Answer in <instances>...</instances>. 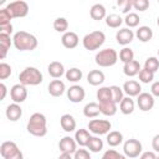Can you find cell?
Here are the masks:
<instances>
[{
  "mask_svg": "<svg viewBox=\"0 0 159 159\" xmlns=\"http://www.w3.org/2000/svg\"><path fill=\"white\" fill-rule=\"evenodd\" d=\"M142 143L138 140V139H134V138H130L128 140L124 142L123 144V152H124V155L127 158H137L139 157V154L142 153Z\"/></svg>",
  "mask_w": 159,
  "mask_h": 159,
  "instance_id": "8",
  "label": "cell"
},
{
  "mask_svg": "<svg viewBox=\"0 0 159 159\" xmlns=\"http://www.w3.org/2000/svg\"><path fill=\"white\" fill-rule=\"evenodd\" d=\"M12 43L19 51H32L37 47V39L26 31H17L12 37Z\"/></svg>",
  "mask_w": 159,
  "mask_h": 159,
  "instance_id": "1",
  "label": "cell"
},
{
  "mask_svg": "<svg viewBox=\"0 0 159 159\" xmlns=\"http://www.w3.org/2000/svg\"><path fill=\"white\" fill-rule=\"evenodd\" d=\"M97 99L99 102H104V101H109L112 99V93H111V87H101L99 89H97Z\"/></svg>",
  "mask_w": 159,
  "mask_h": 159,
  "instance_id": "39",
  "label": "cell"
},
{
  "mask_svg": "<svg viewBox=\"0 0 159 159\" xmlns=\"http://www.w3.org/2000/svg\"><path fill=\"white\" fill-rule=\"evenodd\" d=\"M104 73L99 70H92L89 71V73L87 75V82L91 86H99L104 82Z\"/></svg>",
  "mask_w": 159,
  "mask_h": 159,
  "instance_id": "20",
  "label": "cell"
},
{
  "mask_svg": "<svg viewBox=\"0 0 159 159\" xmlns=\"http://www.w3.org/2000/svg\"><path fill=\"white\" fill-rule=\"evenodd\" d=\"M6 159H24V155H22V152L21 150H17L15 154H12L11 157H9Z\"/></svg>",
  "mask_w": 159,
  "mask_h": 159,
  "instance_id": "51",
  "label": "cell"
},
{
  "mask_svg": "<svg viewBox=\"0 0 159 159\" xmlns=\"http://www.w3.org/2000/svg\"><path fill=\"white\" fill-rule=\"evenodd\" d=\"M139 21H140L139 15L135 14V12H128V14L125 15V19H124V22H125V25H127L129 29H130V27H137V26L139 25Z\"/></svg>",
  "mask_w": 159,
  "mask_h": 159,
  "instance_id": "37",
  "label": "cell"
},
{
  "mask_svg": "<svg viewBox=\"0 0 159 159\" xmlns=\"http://www.w3.org/2000/svg\"><path fill=\"white\" fill-rule=\"evenodd\" d=\"M91 137L92 135L89 134V132L87 129H82V128L81 129H77L76 133H75V140L81 147H87Z\"/></svg>",
  "mask_w": 159,
  "mask_h": 159,
  "instance_id": "25",
  "label": "cell"
},
{
  "mask_svg": "<svg viewBox=\"0 0 159 159\" xmlns=\"http://www.w3.org/2000/svg\"><path fill=\"white\" fill-rule=\"evenodd\" d=\"M73 159H91V155L87 149H77Z\"/></svg>",
  "mask_w": 159,
  "mask_h": 159,
  "instance_id": "45",
  "label": "cell"
},
{
  "mask_svg": "<svg viewBox=\"0 0 159 159\" xmlns=\"http://www.w3.org/2000/svg\"><path fill=\"white\" fill-rule=\"evenodd\" d=\"M107 143L109 147H117L123 142V134L118 130H112L107 134Z\"/></svg>",
  "mask_w": 159,
  "mask_h": 159,
  "instance_id": "30",
  "label": "cell"
},
{
  "mask_svg": "<svg viewBox=\"0 0 159 159\" xmlns=\"http://www.w3.org/2000/svg\"><path fill=\"white\" fill-rule=\"evenodd\" d=\"M53 29L57 32H63L65 34V32H67V29H68V21L65 17H57L53 21Z\"/></svg>",
  "mask_w": 159,
  "mask_h": 159,
  "instance_id": "38",
  "label": "cell"
},
{
  "mask_svg": "<svg viewBox=\"0 0 159 159\" xmlns=\"http://www.w3.org/2000/svg\"><path fill=\"white\" fill-rule=\"evenodd\" d=\"M57 159H72V157H71V154H66V153H62Z\"/></svg>",
  "mask_w": 159,
  "mask_h": 159,
  "instance_id": "53",
  "label": "cell"
},
{
  "mask_svg": "<svg viewBox=\"0 0 159 159\" xmlns=\"http://www.w3.org/2000/svg\"><path fill=\"white\" fill-rule=\"evenodd\" d=\"M154 103H155V99L152 96V93H149V92H142L137 98V104H138L139 109L143 112L150 111L154 107Z\"/></svg>",
  "mask_w": 159,
  "mask_h": 159,
  "instance_id": "9",
  "label": "cell"
},
{
  "mask_svg": "<svg viewBox=\"0 0 159 159\" xmlns=\"http://www.w3.org/2000/svg\"><path fill=\"white\" fill-rule=\"evenodd\" d=\"M10 76H11V67H10V65H7L5 62H1L0 63V78L1 80H6Z\"/></svg>",
  "mask_w": 159,
  "mask_h": 159,
  "instance_id": "42",
  "label": "cell"
},
{
  "mask_svg": "<svg viewBox=\"0 0 159 159\" xmlns=\"http://www.w3.org/2000/svg\"><path fill=\"white\" fill-rule=\"evenodd\" d=\"M157 159H159V157H157Z\"/></svg>",
  "mask_w": 159,
  "mask_h": 159,
  "instance_id": "56",
  "label": "cell"
},
{
  "mask_svg": "<svg viewBox=\"0 0 159 159\" xmlns=\"http://www.w3.org/2000/svg\"><path fill=\"white\" fill-rule=\"evenodd\" d=\"M135 36L138 37L139 41L148 42L153 37V30L149 26H139L138 30H137V32H135Z\"/></svg>",
  "mask_w": 159,
  "mask_h": 159,
  "instance_id": "27",
  "label": "cell"
},
{
  "mask_svg": "<svg viewBox=\"0 0 159 159\" xmlns=\"http://www.w3.org/2000/svg\"><path fill=\"white\" fill-rule=\"evenodd\" d=\"M140 70H142L140 68V63L138 61H135V60H133V61H130L128 63H124V66H123V72L128 77H133V76L139 75Z\"/></svg>",
  "mask_w": 159,
  "mask_h": 159,
  "instance_id": "23",
  "label": "cell"
},
{
  "mask_svg": "<svg viewBox=\"0 0 159 159\" xmlns=\"http://www.w3.org/2000/svg\"><path fill=\"white\" fill-rule=\"evenodd\" d=\"M119 109L123 114L128 116V114H132L133 111H134V101L130 98V97H124L122 99V102L119 103Z\"/></svg>",
  "mask_w": 159,
  "mask_h": 159,
  "instance_id": "29",
  "label": "cell"
},
{
  "mask_svg": "<svg viewBox=\"0 0 159 159\" xmlns=\"http://www.w3.org/2000/svg\"><path fill=\"white\" fill-rule=\"evenodd\" d=\"M158 55H159V50H158Z\"/></svg>",
  "mask_w": 159,
  "mask_h": 159,
  "instance_id": "57",
  "label": "cell"
},
{
  "mask_svg": "<svg viewBox=\"0 0 159 159\" xmlns=\"http://www.w3.org/2000/svg\"><path fill=\"white\" fill-rule=\"evenodd\" d=\"M84 97H86V92L82 86L73 84L67 89V98L72 103H80L84 99Z\"/></svg>",
  "mask_w": 159,
  "mask_h": 159,
  "instance_id": "11",
  "label": "cell"
},
{
  "mask_svg": "<svg viewBox=\"0 0 159 159\" xmlns=\"http://www.w3.org/2000/svg\"><path fill=\"white\" fill-rule=\"evenodd\" d=\"M99 109L101 113L107 116V117H112L117 113V104L109 99V101H104V102H99Z\"/></svg>",
  "mask_w": 159,
  "mask_h": 159,
  "instance_id": "22",
  "label": "cell"
},
{
  "mask_svg": "<svg viewBox=\"0 0 159 159\" xmlns=\"http://www.w3.org/2000/svg\"><path fill=\"white\" fill-rule=\"evenodd\" d=\"M87 149H89V152L92 153H98L103 149V140L99 137H91L88 144H87Z\"/></svg>",
  "mask_w": 159,
  "mask_h": 159,
  "instance_id": "31",
  "label": "cell"
},
{
  "mask_svg": "<svg viewBox=\"0 0 159 159\" xmlns=\"http://www.w3.org/2000/svg\"><path fill=\"white\" fill-rule=\"evenodd\" d=\"M58 148L61 150V153H66V154H75L77 150V143L75 140V138L72 137H63L60 143H58Z\"/></svg>",
  "mask_w": 159,
  "mask_h": 159,
  "instance_id": "12",
  "label": "cell"
},
{
  "mask_svg": "<svg viewBox=\"0 0 159 159\" xmlns=\"http://www.w3.org/2000/svg\"><path fill=\"white\" fill-rule=\"evenodd\" d=\"M61 42H62L63 47L71 50V48L77 47V45H78V42H80V39H78V35H77L76 32H73V31H67V32H65V34L62 35Z\"/></svg>",
  "mask_w": 159,
  "mask_h": 159,
  "instance_id": "15",
  "label": "cell"
},
{
  "mask_svg": "<svg viewBox=\"0 0 159 159\" xmlns=\"http://www.w3.org/2000/svg\"><path fill=\"white\" fill-rule=\"evenodd\" d=\"M47 120L46 117L42 113H34L26 125V129L30 134L35 135V137H45L47 134V125H46Z\"/></svg>",
  "mask_w": 159,
  "mask_h": 159,
  "instance_id": "2",
  "label": "cell"
},
{
  "mask_svg": "<svg viewBox=\"0 0 159 159\" xmlns=\"http://www.w3.org/2000/svg\"><path fill=\"white\" fill-rule=\"evenodd\" d=\"M10 97L14 101V103H22L27 98V89L24 84L17 83L14 84L10 89Z\"/></svg>",
  "mask_w": 159,
  "mask_h": 159,
  "instance_id": "10",
  "label": "cell"
},
{
  "mask_svg": "<svg viewBox=\"0 0 159 159\" xmlns=\"http://www.w3.org/2000/svg\"><path fill=\"white\" fill-rule=\"evenodd\" d=\"M154 80V73L145 70V68H142L140 72H139V81L143 82V83H150L153 82Z\"/></svg>",
  "mask_w": 159,
  "mask_h": 159,
  "instance_id": "40",
  "label": "cell"
},
{
  "mask_svg": "<svg viewBox=\"0 0 159 159\" xmlns=\"http://www.w3.org/2000/svg\"><path fill=\"white\" fill-rule=\"evenodd\" d=\"M89 15L93 20L96 21H101L103 19H106L107 14H106V7L102 5V4H94L91 10H89Z\"/></svg>",
  "mask_w": 159,
  "mask_h": 159,
  "instance_id": "24",
  "label": "cell"
},
{
  "mask_svg": "<svg viewBox=\"0 0 159 159\" xmlns=\"http://www.w3.org/2000/svg\"><path fill=\"white\" fill-rule=\"evenodd\" d=\"M65 76H66V80L70 81V82H78V81L82 78L83 73H82V71H81L80 68L72 67V68H70V70L66 71Z\"/></svg>",
  "mask_w": 159,
  "mask_h": 159,
  "instance_id": "33",
  "label": "cell"
},
{
  "mask_svg": "<svg viewBox=\"0 0 159 159\" xmlns=\"http://www.w3.org/2000/svg\"><path fill=\"white\" fill-rule=\"evenodd\" d=\"M19 80L24 86H37L42 82V73L36 67H26L20 72Z\"/></svg>",
  "mask_w": 159,
  "mask_h": 159,
  "instance_id": "3",
  "label": "cell"
},
{
  "mask_svg": "<svg viewBox=\"0 0 159 159\" xmlns=\"http://www.w3.org/2000/svg\"><path fill=\"white\" fill-rule=\"evenodd\" d=\"M119 60L123 62V63H128L130 61L134 60V52L130 47H123L120 51H119Z\"/></svg>",
  "mask_w": 159,
  "mask_h": 159,
  "instance_id": "34",
  "label": "cell"
},
{
  "mask_svg": "<svg viewBox=\"0 0 159 159\" xmlns=\"http://www.w3.org/2000/svg\"><path fill=\"white\" fill-rule=\"evenodd\" d=\"M0 89H1V99H4L5 98V96H6V86L4 84V83H0Z\"/></svg>",
  "mask_w": 159,
  "mask_h": 159,
  "instance_id": "52",
  "label": "cell"
},
{
  "mask_svg": "<svg viewBox=\"0 0 159 159\" xmlns=\"http://www.w3.org/2000/svg\"><path fill=\"white\" fill-rule=\"evenodd\" d=\"M120 159H127V157H125V155H123V154H120Z\"/></svg>",
  "mask_w": 159,
  "mask_h": 159,
  "instance_id": "54",
  "label": "cell"
},
{
  "mask_svg": "<svg viewBox=\"0 0 159 159\" xmlns=\"http://www.w3.org/2000/svg\"><path fill=\"white\" fill-rule=\"evenodd\" d=\"M123 22V19L117 14H109L106 16V25L112 29H118Z\"/></svg>",
  "mask_w": 159,
  "mask_h": 159,
  "instance_id": "32",
  "label": "cell"
},
{
  "mask_svg": "<svg viewBox=\"0 0 159 159\" xmlns=\"http://www.w3.org/2000/svg\"><path fill=\"white\" fill-rule=\"evenodd\" d=\"M158 2H159V0H158Z\"/></svg>",
  "mask_w": 159,
  "mask_h": 159,
  "instance_id": "58",
  "label": "cell"
},
{
  "mask_svg": "<svg viewBox=\"0 0 159 159\" xmlns=\"http://www.w3.org/2000/svg\"><path fill=\"white\" fill-rule=\"evenodd\" d=\"M47 72H48V75H50L51 77H53V78H60L61 76H63V75L66 73L63 65H62L61 62H58V61L51 62V63L48 65V67H47Z\"/></svg>",
  "mask_w": 159,
  "mask_h": 159,
  "instance_id": "21",
  "label": "cell"
},
{
  "mask_svg": "<svg viewBox=\"0 0 159 159\" xmlns=\"http://www.w3.org/2000/svg\"><path fill=\"white\" fill-rule=\"evenodd\" d=\"M133 39H134V32H133L130 29H128V27L120 29V30H118L117 34H116V40H117V42H118L119 45H122V46L129 45V43L133 41Z\"/></svg>",
  "mask_w": 159,
  "mask_h": 159,
  "instance_id": "13",
  "label": "cell"
},
{
  "mask_svg": "<svg viewBox=\"0 0 159 159\" xmlns=\"http://www.w3.org/2000/svg\"><path fill=\"white\" fill-rule=\"evenodd\" d=\"M11 46V39L10 35L6 34H0V57L4 60L7 55V51L10 50Z\"/></svg>",
  "mask_w": 159,
  "mask_h": 159,
  "instance_id": "28",
  "label": "cell"
},
{
  "mask_svg": "<svg viewBox=\"0 0 159 159\" xmlns=\"http://www.w3.org/2000/svg\"><path fill=\"white\" fill-rule=\"evenodd\" d=\"M106 41V35L102 31H92L89 34H87L83 40H82V45L86 50L88 51H94L98 50Z\"/></svg>",
  "mask_w": 159,
  "mask_h": 159,
  "instance_id": "5",
  "label": "cell"
},
{
  "mask_svg": "<svg viewBox=\"0 0 159 159\" xmlns=\"http://www.w3.org/2000/svg\"><path fill=\"white\" fill-rule=\"evenodd\" d=\"M157 24H158V26H159V16H158V19H157Z\"/></svg>",
  "mask_w": 159,
  "mask_h": 159,
  "instance_id": "55",
  "label": "cell"
},
{
  "mask_svg": "<svg viewBox=\"0 0 159 159\" xmlns=\"http://www.w3.org/2000/svg\"><path fill=\"white\" fill-rule=\"evenodd\" d=\"M12 32V25L9 24V25H4V26H0V34H6V35H10Z\"/></svg>",
  "mask_w": 159,
  "mask_h": 159,
  "instance_id": "48",
  "label": "cell"
},
{
  "mask_svg": "<svg viewBox=\"0 0 159 159\" xmlns=\"http://www.w3.org/2000/svg\"><path fill=\"white\" fill-rule=\"evenodd\" d=\"M139 159H157V155L154 152H144Z\"/></svg>",
  "mask_w": 159,
  "mask_h": 159,
  "instance_id": "50",
  "label": "cell"
},
{
  "mask_svg": "<svg viewBox=\"0 0 159 159\" xmlns=\"http://www.w3.org/2000/svg\"><path fill=\"white\" fill-rule=\"evenodd\" d=\"M112 128V124L107 119H92L88 123V129L96 135H103L108 134L109 129Z\"/></svg>",
  "mask_w": 159,
  "mask_h": 159,
  "instance_id": "6",
  "label": "cell"
},
{
  "mask_svg": "<svg viewBox=\"0 0 159 159\" xmlns=\"http://www.w3.org/2000/svg\"><path fill=\"white\" fill-rule=\"evenodd\" d=\"M101 159H120V154L114 149H108L104 152Z\"/></svg>",
  "mask_w": 159,
  "mask_h": 159,
  "instance_id": "44",
  "label": "cell"
},
{
  "mask_svg": "<svg viewBox=\"0 0 159 159\" xmlns=\"http://www.w3.org/2000/svg\"><path fill=\"white\" fill-rule=\"evenodd\" d=\"M109 87H111V93H112V101H113L116 104L120 103L122 99L124 98V97H123V88H120L119 86H116V84L109 86Z\"/></svg>",
  "mask_w": 159,
  "mask_h": 159,
  "instance_id": "35",
  "label": "cell"
},
{
  "mask_svg": "<svg viewBox=\"0 0 159 159\" xmlns=\"http://www.w3.org/2000/svg\"><path fill=\"white\" fill-rule=\"evenodd\" d=\"M19 149V147L16 145L15 142H11V140H7V142H4L1 145H0V154L4 159L11 157L12 154H15Z\"/></svg>",
  "mask_w": 159,
  "mask_h": 159,
  "instance_id": "19",
  "label": "cell"
},
{
  "mask_svg": "<svg viewBox=\"0 0 159 159\" xmlns=\"http://www.w3.org/2000/svg\"><path fill=\"white\" fill-rule=\"evenodd\" d=\"M101 113L99 109V103L96 102H89L83 107V114L87 118H96L98 114Z\"/></svg>",
  "mask_w": 159,
  "mask_h": 159,
  "instance_id": "26",
  "label": "cell"
},
{
  "mask_svg": "<svg viewBox=\"0 0 159 159\" xmlns=\"http://www.w3.org/2000/svg\"><path fill=\"white\" fill-rule=\"evenodd\" d=\"M5 114H6V118L11 122H16L21 118L22 116V108L20 107L19 103H11L6 107V111H5Z\"/></svg>",
  "mask_w": 159,
  "mask_h": 159,
  "instance_id": "16",
  "label": "cell"
},
{
  "mask_svg": "<svg viewBox=\"0 0 159 159\" xmlns=\"http://www.w3.org/2000/svg\"><path fill=\"white\" fill-rule=\"evenodd\" d=\"M144 68L150 71V72H153V73H155L159 70V60L157 57H154V56L148 57L145 60V62H144Z\"/></svg>",
  "mask_w": 159,
  "mask_h": 159,
  "instance_id": "36",
  "label": "cell"
},
{
  "mask_svg": "<svg viewBox=\"0 0 159 159\" xmlns=\"http://www.w3.org/2000/svg\"><path fill=\"white\" fill-rule=\"evenodd\" d=\"M133 7L138 11H145L149 7V1L148 0H132Z\"/></svg>",
  "mask_w": 159,
  "mask_h": 159,
  "instance_id": "43",
  "label": "cell"
},
{
  "mask_svg": "<svg viewBox=\"0 0 159 159\" xmlns=\"http://www.w3.org/2000/svg\"><path fill=\"white\" fill-rule=\"evenodd\" d=\"M94 61L99 67H111L117 63L118 53L114 48H104L96 53Z\"/></svg>",
  "mask_w": 159,
  "mask_h": 159,
  "instance_id": "4",
  "label": "cell"
},
{
  "mask_svg": "<svg viewBox=\"0 0 159 159\" xmlns=\"http://www.w3.org/2000/svg\"><path fill=\"white\" fill-rule=\"evenodd\" d=\"M150 93L153 97H159V81L153 82V84L150 87Z\"/></svg>",
  "mask_w": 159,
  "mask_h": 159,
  "instance_id": "47",
  "label": "cell"
},
{
  "mask_svg": "<svg viewBox=\"0 0 159 159\" xmlns=\"http://www.w3.org/2000/svg\"><path fill=\"white\" fill-rule=\"evenodd\" d=\"M152 147H153V149L155 152L159 153V134H157V135L153 137V139H152Z\"/></svg>",
  "mask_w": 159,
  "mask_h": 159,
  "instance_id": "49",
  "label": "cell"
},
{
  "mask_svg": "<svg viewBox=\"0 0 159 159\" xmlns=\"http://www.w3.org/2000/svg\"><path fill=\"white\" fill-rule=\"evenodd\" d=\"M6 9L10 12V15L12 16V19L14 17H25L29 14V5L26 1H22V0L12 1V2L7 4Z\"/></svg>",
  "mask_w": 159,
  "mask_h": 159,
  "instance_id": "7",
  "label": "cell"
},
{
  "mask_svg": "<svg viewBox=\"0 0 159 159\" xmlns=\"http://www.w3.org/2000/svg\"><path fill=\"white\" fill-rule=\"evenodd\" d=\"M47 89L52 97H61L66 91V86L61 80H53L48 83Z\"/></svg>",
  "mask_w": 159,
  "mask_h": 159,
  "instance_id": "17",
  "label": "cell"
},
{
  "mask_svg": "<svg viewBox=\"0 0 159 159\" xmlns=\"http://www.w3.org/2000/svg\"><path fill=\"white\" fill-rule=\"evenodd\" d=\"M123 92L128 96V97H138L142 92V87L139 84V82L134 81V80H129L127 82H124L123 84Z\"/></svg>",
  "mask_w": 159,
  "mask_h": 159,
  "instance_id": "14",
  "label": "cell"
},
{
  "mask_svg": "<svg viewBox=\"0 0 159 159\" xmlns=\"http://www.w3.org/2000/svg\"><path fill=\"white\" fill-rule=\"evenodd\" d=\"M11 19H12V16L10 15V12L7 11V9H6V7L0 10V26H4V25H9V24H11V22H10V21H11Z\"/></svg>",
  "mask_w": 159,
  "mask_h": 159,
  "instance_id": "41",
  "label": "cell"
},
{
  "mask_svg": "<svg viewBox=\"0 0 159 159\" xmlns=\"http://www.w3.org/2000/svg\"><path fill=\"white\" fill-rule=\"evenodd\" d=\"M60 124H61V128H62L65 132H67V133L73 132V130L76 129V125H77L76 119H75L71 114H68V113L63 114V116L60 118Z\"/></svg>",
  "mask_w": 159,
  "mask_h": 159,
  "instance_id": "18",
  "label": "cell"
},
{
  "mask_svg": "<svg viewBox=\"0 0 159 159\" xmlns=\"http://www.w3.org/2000/svg\"><path fill=\"white\" fill-rule=\"evenodd\" d=\"M117 4H118V6H122V12H123V14H128V11L133 7V2H132V0L118 1Z\"/></svg>",
  "mask_w": 159,
  "mask_h": 159,
  "instance_id": "46",
  "label": "cell"
}]
</instances>
